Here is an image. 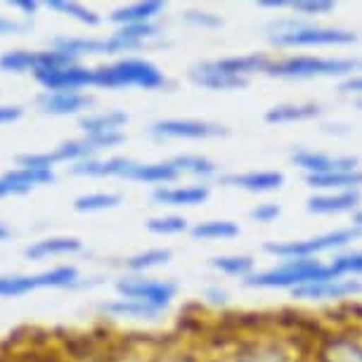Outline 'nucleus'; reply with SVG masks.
<instances>
[{"label": "nucleus", "mask_w": 362, "mask_h": 362, "mask_svg": "<svg viewBox=\"0 0 362 362\" xmlns=\"http://www.w3.org/2000/svg\"><path fill=\"white\" fill-rule=\"evenodd\" d=\"M36 81L47 88V93H81V88L95 86V69L76 64L59 71H36Z\"/></svg>", "instance_id": "15"}, {"label": "nucleus", "mask_w": 362, "mask_h": 362, "mask_svg": "<svg viewBox=\"0 0 362 362\" xmlns=\"http://www.w3.org/2000/svg\"><path fill=\"white\" fill-rule=\"evenodd\" d=\"M95 86L107 88V90H119V88L138 86L142 90H156L166 86V76L159 71V66L140 57H124L114 64L98 66L95 69Z\"/></svg>", "instance_id": "7"}, {"label": "nucleus", "mask_w": 362, "mask_h": 362, "mask_svg": "<svg viewBox=\"0 0 362 362\" xmlns=\"http://www.w3.org/2000/svg\"><path fill=\"white\" fill-rule=\"evenodd\" d=\"M268 43L277 50L293 47H346L358 43V33L339 26H320L293 15L272 19L268 24Z\"/></svg>", "instance_id": "1"}, {"label": "nucleus", "mask_w": 362, "mask_h": 362, "mask_svg": "<svg viewBox=\"0 0 362 362\" xmlns=\"http://www.w3.org/2000/svg\"><path fill=\"white\" fill-rule=\"evenodd\" d=\"M177 168L170 161H159V163H133L131 173H128V180H138V182H147V185H168V182L177 180Z\"/></svg>", "instance_id": "21"}, {"label": "nucleus", "mask_w": 362, "mask_h": 362, "mask_svg": "<svg viewBox=\"0 0 362 362\" xmlns=\"http://www.w3.org/2000/svg\"><path fill=\"white\" fill-rule=\"evenodd\" d=\"M339 93L353 95L355 100L362 98V74H358V76L346 78V81H341V83H339Z\"/></svg>", "instance_id": "49"}, {"label": "nucleus", "mask_w": 362, "mask_h": 362, "mask_svg": "<svg viewBox=\"0 0 362 362\" xmlns=\"http://www.w3.org/2000/svg\"><path fill=\"white\" fill-rule=\"evenodd\" d=\"M272 59L275 57H270L265 52H249V54H235V57L206 59V62H199V66L206 71L223 74V76L249 81L256 74H268Z\"/></svg>", "instance_id": "11"}, {"label": "nucleus", "mask_w": 362, "mask_h": 362, "mask_svg": "<svg viewBox=\"0 0 362 362\" xmlns=\"http://www.w3.org/2000/svg\"><path fill=\"white\" fill-rule=\"evenodd\" d=\"M112 362H154V358L142 360V358H135V353H121V355H116Z\"/></svg>", "instance_id": "53"}, {"label": "nucleus", "mask_w": 362, "mask_h": 362, "mask_svg": "<svg viewBox=\"0 0 362 362\" xmlns=\"http://www.w3.org/2000/svg\"><path fill=\"white\" fill-rule=\"evenodd\" d=\"M362 232L358 228H339L322 232L305 239H286V242H265L263 254H268L279 261H293V258H317L320 254H341L348 251L353 242H358Z\"/></svg>", "instance_id": "5"}, {"label": "nucleus", "mask_w": 362, "mask_h": 362, "mask_svg": "<svg viewBox=\"0 0 362 362\" xmlns=\"http://www.w3.org/2000/svg\"><path fill=\"white\" fill-rule=\"evenodd\" d=\"M8 5H12V8H19L22 12H26V15H33V12L38 10V3H36V0H10Z\"/></svg>", "instance_id": "52"}, {"label": "nucleus", "mask_w": 362, "mask_h": 362, "mask_svg": "<svg viewBox=\"0 0 362 362\" xmlns=\"http://www.w3.org/2000/svg\"><path fill=\"white\" fill-rule=\"evenodd\" d=\"M296 362H310V360H308V358H305V355H300V358H298Z\"/></svg>", "instance_id": "57"}, {"label": "nucleus", "mask_w": 362, "mask_h": 362, "mask_svg": "<svg viewBox=\"0 0 362 362\" xmlns=\"http://www.w3.org/2000/svg\"><path fill=\"white\" fill-rule=\"evenodd\" d=\"M47 8H52V10L62 12V15H66V17H74V19H76V22L86 24V26H98V24H100V17L95 15L93 10H88V8H83V5H78V3H64V0H50V3H47Z\"/></svg>", "instance_id": "38"}, {"label": "nucleus", "mask_w": 362, "mask_h": 362, "mask_svg": "<svg viewBox=\"0 0 362 362\" xmlns=\"http://www.w3.org/2000/svg\"><path fill=\"white\" fill-rule=\"evenodd\" d=\"M325 114V107L320 102H282L270 107L263 114L265 124L282 126V124H300V121H315Z\"/></svg>", "instance_id": "17"}, {"label": "nucleus", "mask_w": 362, "mask_h": 362, "mask_svg": "<svg viewBox=\"0 0 362 362\" xmlns=\"http://www.w3.org/2000/svg\"><path fill=\"white\" fill-rule=\"evenodd\" d=\"M147 230L154 235H180V232H189V223L182 216H161L152 218L147 223Z\"/></svg>", "instance_id": "40"}, {"label": "nucleus", "mask_w": 362, "mask_h": 362, "mask_svg": "<svg viewBox=\"0 0 362 362\" xmlns=\"http://www.w3.org/2000/svg\"><path fill=\"white\" fill-rule=\"evenodd\" d=\"M305 346L277 329L239 334L228 348L216 353V362H296Z\"/></svg>", "instance_id": "2"}, {"label": "nucleus", "mask_w": 362, "mask_h": 362, "mask_svg": "<svg viewBox=\"0 0 362 362\" xmlns=\"http://www.w3.org/2000/svg\"><path fill=\"white\" fill-rule=\"evenodd\" d=\"M19 116H22V109H19V107H0V124L17 121Z\"/></svg>", "instance_id": "51"}, {"label": "nucleus", "mask_w": 362, "mask_h": 362, "mask_svg": "<svg viewBox=\"0 0 362 362\" xmlns=\"http://www.w3.org/2000/svg\"><path fill=\"white\" fill-rule=\"evenodd\" d=\"M239 228L237 221H230V218H214V221H202L194 223L189 228V235L194 239H202V242H225V239H235L239 237Z\"/></svg>", "instance_id": "23"}, {"label": "nucleus", "mask_w": 362, "mask_h": 362, "mask_svg": "<svg viewBox=\"0 0 362 362\" xmlns=\"http://www.w3.org/2000/svg\"><path fill=\"white\" fill-rule=\"evenodd\" d=\"M279 216H282V206H279V204H275V202L256 204V206L249 211V221H251V223H258V225H270V223H275Z\"/></svg>", "instance_id": "44"}, {"label": "nucleus", "mask_w": 362, "mask_h": 362, "mask_svg": "<svg viewBox=\"0 0 362 362\" xmlns=\"http://www.w3.org/2000/svg\"><path fill=\"white\" fill-rule=\"evenodd\" d=\"M329 265L339 277H362V249L341 251L332 258Z\"/></svg>", "instance_id": "34"}, {"label": "nucleus", "mask_w": 362, "mask_h": 362, "mask_svg": "<svg viewBox=\"0 0 362 362\" xmlns=\"http://www.w3.org/2000/svg\"><path fill=\"white\" fill-rule=\"evenodd\" d=\"M339 277L332 270L329 263H322L317 258H293V261H279L268 270H256L254 275L244 279V286L249 289H286L293 291L303 284L322 282V279Z\"/></svg>", "instance_id": "4"}, {"label": "nucleus", "mask_w": 362, "mask_h": 362, "mask_svg": "<svg viewBox=\"0 0 362 362\" xmlns=\"http://www.w3.org/2000/svg\"><path fill=\"white\" fill-rule=\"evenodd\" d=\"M116 33H119L121 38L131 40V43L142 47V45H145V40L159 36V29H156L154 24H133V26H121Z\"/></svg>", "instance_id": "42"}, {"label": "nucleus", "mask_w": 362, "mask_h": 362, "mask_svg": "<svg viewBox=\"0 0 362 362\" xmlns=\"http://www.w3.org/2000/svg\"><path fill=\"white\" fill-rule=\"evenodd\" d=\"M78 282V270L74 265H59L54 270H47L43 275H36L38 286H71Z\"/></svg>", "instance_id": "37"}, {"label": "nucleus", "mask_w": 362, "mask_h": 362, "mask_svg": "<svg viewBox=\"0 0 362 362\" xmlns=\"http://www.w3.org/2000/svg\"><path fill=\"white\" fill-rule=\"evenodd\" d=\"M8 237H10V230L5 228L3 223H0V242H3V239H8Z\"/></svg>", "instance_id": "56"}, {"label": "nucleus", "mask_w": 362, "mask_h": 362, "mask_svg": "<svg viewBox=\"0 0 362 362\" xmlns=\"http://www.w3.org/2000/svg\"><path fill=\"white\" fill-rule=\"evenodd\" d=\"M149 133L159 140H214L225 138L230 131L221 124L197 119H163L149 128Z\"/></svg>", "instance_id": "9"}, {"label": "nucleus", "mask_w": 362, "mask_h": 362, "mask_svg": "<svg viewBox=\"0 0 362 362\" xmlns=\"http://www.w3.org/2000/svg\"><path fill=\"white\" fill-rule=\"evenodd\" d=\"M204 298H206V303L216 305V308H225V305L230 303V293L225 291L221 284L206 286V289H204Z\"/></svg>", "instance_id": "47"}, {"label": "nucleus", "mask_w": 362, "mask_h": 362, "mask_svg": "<svg viewBox=\"0 0 362 362\" xmlns=\"http://www.w3.org/2000/svg\"><path fill=\"white\" fill-rule=\"evenodd\" d=\"M154 362H216V355L214 351H206V348H199L194 344L170 346V348H161L156 353Z\"/></svg>", "instance_id": "28"}, {"label": "nucleus", "mask_w": 362, "mask_h": 362, "mask_svg": "<svg viewBox=\"0 0 362 362\" xmlns=\"http://www.w3.org/2000/svg\"><path fill=\"white\" fill-rule=\"evenodd\" d=\"M289 163L303 170V175H327L337 170H355L360 168V159L351 154H325L308 147H293L289 152Z\"/></svg>", "instance_id": "10"}, {"label": "nucleus", "mask_w": 362, "mask_h": 362, "mask_svg": "<svg viewBox=\"0 0 362 362\" xmlns=\"http://www.w3.org/2000/svg\"><path fill=\"white\" fill-rule=\"evenodd\" d=\"M38 105L45 114L66 116L88 109L93 105V98H88L83 93H45L38 98Z\"/></svg>", "instance_id": "20"}, {"label": "nucleus", "mask_w": 362, "mask_h": 362, "mask_svg": "<svg viewBox=\"0 0 362 362\" xmlns=\"http://www.w3.org/2000/svg\"><path fill=\"white\" fill-rule=\"evenodd\" d=\"M100 310L112 317H131V320H156L163 310L152 308V305L142 303V300L133 298H114L100 303Z\"/></svg>", "instance_id": "22"}, {"label": "nucleus", "mask_w": 362, "mask_h": 362, "mask_svg": "<svg viewBox=\"0 0 362 362\" xmlns=\"http://www.w3.org/2000/svg\"><path fill=\"white\" fill-rule=\"evenodd\" d=\"M218 182L230 189H242L249 194H272L279 192L286 182L282 170H244V173H221Z\"/></svg>", "instance_id": "12"}, {"label": "nucleus", "mask_w": 362, "mask_h": 362, "mask_svg": "<svg viewBox=\"0 0 362 362\" xmlns=\"http://www.w3.org/2000/svg\"><path fill=\"white\" fill-rule=\"evenodd\" d=\"M362 293V279L358 277H332L322 282L303 284L291 291L296 300H346Z\"/></svg>", "instance_id": "13"}, {"label": "nucleus", "mask_w": 362, "mask_h": 362, "mask_svg": "<svg viewBox=\"0 0 362 362\" xmlns=\"http://www.w3.org/2000/svg\"><path fill=\"white\" fill-rule=\"evenodd\" d=\"M116 291L121 298H133L142 300V303L152 305V308H168V303L175 298L177 284L170 279H147L142 275H131V277H121L116 282Z\"/></svg>", "instance_id": "8"}, {"label": "nucleus", "mask_w": 362, "mask_h": 362, "mask_svg": "<svg viewBox=\"0 0 362 362\" xmlns=\"http://www.w3.org/2000/svg\"><path fill=\"white\" fill-rule=\"evenodd\" d=\"M362 209L360 192H313L305 202V211L313 216H341L358 214Z\"/></svg>", "instance_id": "14"}, {"label": "nucleus", "mask_w": 362, "mask_h": 362, "mask_svg": "<svg viewBox=\"0 0 362 362\" xmlns=\"http://www.w3.org/2000/svg\"><path fill=\"white\" fill-rule=\"evenodd\" d=\"M88 140H90V145L102 152V149H109V147H116L124 142V133L121 131H114V133H100V135H86Z\"/></svg>", "instance_id": "46"}, {"label": "nucleus", "mask_w": 362, "mask_h": 362, "mask_svg": "<svg viewBox=\"0 0 362 362\" xmlns=\"http://www.w3.org/2000/svg\"><path fill=\"white\" fill-rule=\"evenodd\" d=\"M305 358L310 362H362V327L327 325L305 348Z\"/></svg>", "instance_id": "6"}, {"label": "nucleus", "mask_w": 362, "mask_h": 362, "mask_svg": "<svg viewBox=\"0 0 362 362\" xmlns=\"http://www.w3.org/2000/svg\"><path fill=\"white\" fill-rule=\"evenodd\" d=\"M170 163L177 168V173H185V175H192L197 177L199 182H206L211 177H218V163L211 161L209 156H202V154H177L170 159Z\"/></svg>", "instance_id": "25"}, {"label": "nucleus", "mask_w": 362, "mask_h": 362, "mask_svg": "<svg viewBox=\"0 0 362 362\" xmlns=\"http://www.w3.org/2000/svg\"><path fill=\"white\" fill-rule=\"evenodd\" d=\"M66 351H69V355H76V358H90V351H93V344L88 337H71L69 341H66Z\"/></svg>", "instance_id": "48"}, {"label": "nucleus", "mask_w": 362, "mask_h": 362, "mask_svg": "<svg viewBox=\"0 0 362 362\" xmlns=\"http://www.w3.org/2000/svg\"><path fill=\"white\" fill-rule=\"evenodd\" d=\"M3 180H8L12 187L19 189V194H24V192H29V189L36 187V185H45V182H52L54 175H52V170L17 168V170H10V173H5Z\"/></svg>", "instance_id": "30"}, {"label": "nucleus", "mask_w": 362, "mask_h": 362, "mask_svg": "<svg viewBox=\"0 0 362 362\" xmlns=\"http://www.w3.org/2000/svg\"><path fill=\"white\" fill-rule=\"evenodd\" d=\"M209 265L216 272H221L225 277H237V279H247L256 272V261L251 256L244 254H223V256H214L209 261Z\"/></svg>", "instance_id": "26"}, {"label": "nucleus", "mask_w": 362, "mask_h": 362, "mask_svg": "<svg viewBox=\"0 0 362 362\" xmlns=\"http://www.w3.org/2000/svg\"><path fill=\"white\" fill-rule=\"evenodd\" d=\"M81 251V242L74 237H54V239H43L36 242L33 247L24 251L26 258H45V256H59V254H76Z\"/></svg>", "instance_id": "29"}, {"label": "nucleus", "mask_w": 362, "mask_h": 362, "mask_svg": "<svg viewBox=\"0 0 362 362\" xmlns=\"http://www.w3.org/2000/svg\"><path fill=\"white\" fill-rule=\"evenodd\" d=\"M131 159L126 156H114V159H107V161H100V159H86V161H78L74 163L69 168V173L74 175H90V177H107V175H121V177H128L133 168Z\"/></svg>", "instance_id": "19"}, {"label": "nucleus", "mask_w": 362, "mask_h": 362, "mask_svg": "<svg viewBox=\"0 0 362 362\" xmlns=\"http://www.w3.org/2000/svg\"><path fill=\"white\" fill-rule=\"evenodd\" d=\"M0 69L3 71H26V69H33L36 71V52H24V50H12V52H5L0 57Z\"/></svg>", "instance_id": "39"}, {"label": "nucleus", "mask_w": 362, "mask_h": 362, "mask_svg": "<svg viewBox=\"0 0 362 362\" xmlns=\"http://www.w3.org/2000/svg\"><path fill=\"white\" fill-rule=\"evenodd\" d=\"M211 197V187L206 182L194 185H161L154 187L152 199L159 206H199Z\"/></svg>", "instance_id": "16"}, {"label": "nucleus", "mask_w": 362, "mask_h": 362, "mask_svg": "<svg viewBox=\"0 0 362 362\" xmlns=\"http://www.w3.org/2000/svg\"><path fill=\"white\" fill-rule=\"evenodd\" d=\"M31 289H38L36 277H0V296H22Z\"/></svg>", "instance_id": "41"}, {"label": "nucleus", "mask_w": 362, "mask_h": 362, "mask_svg": "<svg viewBox=\"0 0 362 362\" xmlns=\"http://www.w3.org/2000/svg\"><path fill=\"white\" fill-rule=\"evenodd\" d=\"M256 5L265 10H289L291 0H256Z\"/></svg>", "instance_id": "50"}, {"label": "nucleus", "mask_w": 362, "mask_h": 362, "mask_svg": "<svg viewBox=\"0 0 362 362\" xmlns=\"http://www.w3.org/2000/svg\"><path fill=\"white\" fill-rule=\"evenodd\" d=\"M353 228H358L362 232V209L358 211V214H353Z\"/></svg>", "instance_id": "55"}, {"label": "nucleus", "mask_w": 362, "mask_h": 362, "mask_svg": "<svg viewBox=\"0 0 362 362\" xmlns=\"http://www.w3.org/2000/svg\"><path fill=\"white\" fill-rule=\"evenodd\" d=\"M128 114L119 112V109H109V112L100 114H88L78 121V126L83 128L86 135H100V133H114L121 131V126H126Z\"/></svg>", "instance_id": "27"}, {"label": "nucleus", "mask_w": 362, "mask_h": 362, "mask_svg": "<svg viewBox=\"0 0 362 362\" xmlns=\"http://www.w3.org/2000/svg\"><path fill=\"white\" fill-rule=\"evenodd\" d=\"M76 54H69L64 50H45V52H36V71H59V69H69V66H76ZM33 71V74H36Z\"/></svg>", "instance_id": "35"}, {"label": "nucleus", "mask_w": 362, "mask_h": 362, "mask_svg": "<svg viewBox=\"0 0 362 362\" xmlns=\"http://www.w3.org/2000/svg\"><path fill=\"white\" fill-rule=\"evenodd\" d=\"M305 185L313 192H360L362 189V166L355 170H337L327 175H305Z\"/></svg>", "instance_id": "18"}, {"label": "nucleus", "mask_w": 362, "mask_h": 362, "mask_svg": "<svg viewBox=\"0 0 362 362\" xmlns=\"http://www.w3.org/2000/svg\"><path fill=\"white\" fill-rule=\"evenodd\" d=\"M22 26L15 24V22H10V19H3L0 17V33H12V31H19Z\"/></svg>", "instance_id": "54"}, {"label": "nucleus", "mask_w": 362, "mask_h": 362, "mask_svg": "<svg viewBox=\"0 0 362 362\" xmlns=\"http://www.w3.org/2000/svg\"><path fill=\"white\" fill-rule=\"evenodd\" d=\"M291 15L308 19V22H315L320 17H327L337 10V3L334 0H291Z\"/></svg>", "instance_id": "32"}, {"label": "nucleus", "mask_w": 362, "mask_h": 362, "mask_svg": "<svg viewBox=\"0 0 362 362\" xmlns=\"http://www.w3.org/2000/svg\"><path fill=\"white\" fill-rule=\"evenodd\" d=\"M182 22H187L189 26H197V29H221L223 26V17L214 15V12H206V10H189L182 15Z\"/></svg>", "instance_id": "43"}, {"label": "nucleus", "mask_w": 362, "mask_h": 362, "mask_svg": "<svg viewBox=\"0 0 362 362\" xmlns=\"http://www.w3.org/2000/svg\"><path fill=\"white\" fill-rule=\"evenodd\" d=\"M54 161V154H19L17 166L22 168H36V170H50Z\"/></svg>", "instance_id": "45"}, {"label": "nucleus", "mask_w": 362, "mask_h": 362, "mask_svg": "<svg viewBox=\"0 0 362 362\" xmlns=\"http://www.w3.org/2000/svg\"><path fill=\"white\" fill-rule=\"evenodd\" d=\"M170 261V251L168 249H149V251H142V254H135L131 258H126L124 265L135 275L140 272H147L152 268H161Z\"/></svg>", "instance_id": "31"}, {"label": "nucleus", "mask_w": 362, "mask_h": 362, "mask_svg": "<svg viewBox=\"0 0 362 362\" xmlns=\"http://www.w3.org/2000/svg\"><path fill=\"white\" fill-rule=\"evenodd\" d=\"M121 204V197L114 192H93V194H83L74 202V209L81 211V214H95V211H107L114 209Z\"/></svg>", "instance_id": "36"}, {"label": "nucleus", "mask_w": 362, "mask_h": 362, "mask_svg": "<svg viewBox=\"0 0 362 362\" xmlns=\"http://www.w3.org/2000/svg\"><path fill=\"white\" fill-rule=\"evenodd\" d=\"M362 74L360 57H320V54H284L275 57L265 76L282 81H313V78H351Z\"/></svg>", "instance_id": "3"}, {"label": "nucleus", "mask_w": 362, "mask_h": 362, "mask_svg": "<svg viewBox=\"0 0 362 362\" xmlns=\"http://www.w3.org/2000/svg\"><path fill=\"white\" fill-rule=\"evenodd\" d=\"M54 161H86V159H93L98 154V149L90 145V140L83 138V140H69V142H62L57 149H54Z\"/></svg>", "instance_id": "33"}, {"label": "nucleus", "mask_w": 362, "mask_h": 362, "mask_svg": "<svg viewBox=\"0 0 362 362\" xmlns=\"http://www.w3.org/2000/svg\"><path fill=\"white\" fill-rule=\"evenodd\" d=\"M163 12V3L159 0H147V3H135L128 8H119L112 12V22L119 26H133V24H152V19H156Z\"/></svg>", "instance_id": "24"}]
</instances>
